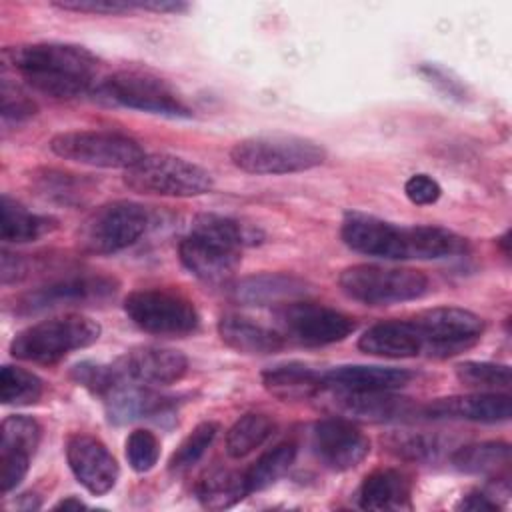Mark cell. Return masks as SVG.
<instances>
[{
    "mask_svg": "<svg viewBox=\"0 0 512 512\" xmlns=\"http://www.w3.org/2000/svg\"><path fill=\"white\" fill-rule=\"evenodd\" d=\"M324 388L348 392H392L412 380V372L394 366H338L322 374Z\"/></svg>",
    "mask_w": 512,
    "mask_h": 512,
    "instance_id": "cell-21",
    "label": "cell"
},
{
    "mask_svg": "<svg viewBox=\"0 0 512 512\" xmlns=\"http://www.w3.org/2000/svg\"><path fill=\"white\" fill-rule=\"evenodd\" d=\"M262 384L278 400L296 402L316 398L324 390V378L302 362H286L270 366L262 372Z\"/></svg>",
    "mask_w": 512,
    "mask_h": 512,
    "instance_id": "cell-25",
    "label": "cell"
},
{
    "mask_svg": "<svg viewBox=\"0 0 512 512\" xmlns=\"http://www.w3.org/2000/svg\"><path fill=\"white\" fill-rule=\"evenodd\" d=\"M458 508H462V510H496V508H498V502L492 500L490 494H484V492H480V490H474V492L466 494V496L460 500Z\"/></svg>",
    "mask_w": 512,
    "mask_h": 512,
    "instance_id": "cell-46",
    "label": "cell"
},
{
    "mask_svg": "<svg viewBox=\"0 0 512 512\" xmlns=\"http://www.w3.org/2000/svg\"><path fill=\"white\" fill-rule=\"evenodd\" d=\"M422 414L428 418H450V420H468L482 424L506 422L512 414V400L502 392H474L464 396L438 398L422 408Z\"/></svg>",
    "mask_w": 512,
    "mask_h": 512,
    "instance_id": "cell-19",
    "label": "cell"
},
{
    "mask_svg": "<svg viewBox=\"0 0 512 512\" xmlns=\"http://www.w3.org/2000/svg\"><path fill=\"white\" fill-rule=\"evenodd\" d=\"M160 456V442L150 430H134L126 438V460L134 472H148Z\"/></svg>",
    "mask_w": 512,
    "mask_h": 512,
    "instance_id": "cell-39",
    "label": "cell"
},
{
    "mask_svg": "<svg viewBox=\"0 0 512 512\" xmlns=\"http://www.w3.org/2000/svg\"><path fill=\"white\" fill-rule=\"evenodd\" d=\"M306 290L304 280L292 274H258L238 280L232 286V298L252 306L284 304L304 296Z\"/></svg>",
    "mask_w": 512,
    "mask_h": 512,
    "instance_id": "cell-26",
    "label": "cell"
},
{
    "mask_svg": "<svg viewBox=\"0 0 512 512\" xmlns=\"http://www.w3.org/2000/svg\"><path fill=\"white\" fill-rule=\"evenodd\" d=\"M50 150L56 156L78 164L122 170L132 168L146 156L138 140L110 130L60 132L50 140Z\"/></svg>",
    "mask_w": 512,
    "mask_h": 512,
    "instance_id": "cell-8",
    "label": "cell"
},
{
    "mask_svg": "<svg viewBox=\"0 0 512 512\" xmlns=\"http://www.w3.org/2000/svg\"><path fill=\"white\" fill-rule=\"evenodd\" d=\"M358 348L382 358H412L422 352L424 344L412 320H388L370 326L358 338Z\"/></svg>",
    "mask_w": 512,
    "mask_h": 512,
    "instance_id": "cell-23",
    "label": "cell"
},
{
    "mask_svg": "<svg viewBox=\"0 0 512 512\" xmlns=\"http://www.w3.org/2000/svg\"><path fill=\"white\" fill-rule=\"evenodd\" d=\"M2 60L44 96L68 100L90 90L98 58L84 46L68 42H34L2 50Z\"/></svg>",
    "mask_w": 512,
    "mask_h": 512,
    "instance_id": "cell-1",
    "label": "cell"
},
{
    "mask_svg": "<svg viewBox=\"0 0 512 512\" xmlns=\"http://www.w3.org/2000/svg\"><path fill=\"white\" fill-rule=\"evenodd\" d=\"M296 458V446L290 442L278 444L264 452L246 472H244V482L248 488V494L266 490L268 486L276 484L294 464Z\"/></svg>",
    "mask_w": 512,
    "mask_h": 512,
    "instance_id": "cell-33",
    "label": "cell"
},
{
    "mask_svg": "<svg viewBox=\"0 0 512 512\" xmlns=\"http://www.w3.org/2000/svg\"><path fill=\"white\" fill-rule=\"evenodd\" d=\"M340 236L348 248L384 260H434L454 256L458 236L440 226H398L366 212H346Z\"/></svg>",
    "mask_w": 512,
    "mask_h": 512,
    "instance_id": "cell-2",
    "label": "cell"
},
{
    "mask_svg": "<svg viewBox=\"0 0 512 512\" xmlns=\"http://www.w3.org/2000/svg\"><path fill=\"white\" fill-rule=\"evenodd\" d=\"M312 448L326 468L344 472L368 456L370 440L348 418H324L312 428Z\"/></svg>",
    "mask_w": 512,
    "mask_h": 512,
    "instance_id": "cell-14",
    "label": "cell"
},
{
    "mask_svg": "<svg viewBox=\"0 0 512 512\" xmlns=\"http://www.w3.org/2000/svg\"><path fill=\"white\" fill-rule=\"evenodd\" d=\"M124 184L140 194L190 198L212 190V174L180 156L146 154L132 168L124 170Z\"/></svg>",
    "mask_w": 512,
    "mask_h": 512,
    "instance_id": "cell-6",
    "label": "cell"
},
{
    "mask_svg": "<svg viewBox=\"0 0 512 512\" xmlns=\"http://www.w3.org/2000/svg\"><path fill=\"white\" fill-rule=\"evenodd\" d=\"M32 184L38 196L64 206L84 204L92 192V182L88 178L52 168L36 172Z\"/></svg>",
    "mask_w": 512,
    "mask_h": 512,
    "instance_id": "cell-30",
    "label": "cell"
},
{
    "mask_svg": "<svg viewBox=\"0 0 512 512\" xmlns=\"http://www.w3.org/2000/svg\"><path fill=\"white\" fill-rule=\"evenodd\" d=\"M102 400H104L108 420L116 424H124L140 418H154V416L166 414L174 406V398L152 392L150 388H144V384H136L130 380L120 382Z\"/></svg>",
    "mask_w": 512,
    "mask_h": 512,
    "instance_id": "cell-22",
    "label": "cell"
},
{
    "mask_svg": "<svg viewBox=\"0 0 512 512\" xmlns=\"http://www.w3.org/2000/svg\"><path fill=\"white\" fill-rule=\"evenodd\" d=\"M58 228V220L46 214L30 212L20 202L12 200L10 196H2V222H0V236L4 242H32L38 240L52 230Z\"/></svg>",
    "mask_w": 512,
    "mask_h": 512,
    "instance_id": "cell-28",
    "label": "cell"
},
{
    "mask_svg": "<svg viewBox=\"0 0 512 512\" xmlns=\"http://www.w3.org/2000/svg\"><path fill=\"white\" fill-rule=\"evenodd\" d=\"M66 460L74 478L94 496L110 492L120 474L116 458L90 434H74L68 438Z\"/></svg>",
    "mask_w": 512,
    "mask_h": 512,
    "instance_id": "cell-16",
    "label": "cell"
},
{
    "mask_svg": "<svg viewBox=\"0 0 512 512\" xmlns=\"http://www.w3.org/2000/svg\"><path fill=\"white\" fill-rule=\"evenodd\" d=\"M230 160L248 174H294L320 166L326 160V150L312 138L276 132L236 142Z\"/></svg>",
    "mask_w": 512,
    "mask_h": 512,
    "instance_id": "cell-3",
    "label": "cell"
},
{
    "mask_svg": "<svg viewBox=\"0 0 512 512\" xmlns=\"http://www.w3.org/2000/svg\"><path fill=\"white\" fill-rule=\"evenodd\" d=\"M456 378L478 392H500L510 388V366L496 362L468 360L456 366Z\"/></svg>",
    "mask_w": 512,
    "mask_h": 512,
    "instance_id": "cell-36",
    "label": "cell"
},
{
    "mask_svg": "<svg viewBox=\"0 0 512 512\" xmlns=\"http://www.w3.org/2000/svg\"><path fill=\"white\" fill-rule=\"evenodd\" d=\"M126 316L144 332L156 336H186L200 324L190 298L166 288H142L124 298Z\"/></svg>",
    "mask_w": 512,
    "mask_h": 512,
    "instance_id": "cell-7",
    "label": "cell"
},
{
    "mask_svg": "<svg viewBox=\"0 0 512 512\" xmlns=\"http://www.w3.org/2000/svg\"><path fill=\"white\" fill-rule=\"evenodd\" d=\"M194 232L212 236L224 244H230L234 248H244V246H254L264 240V232L254 226L240 222L230 216H220V214H198L192 224Z\"/></svg>",
    "mask_w": 512,
    "mask_h": 512,
    "instance_id": "cell-32",
    "label": "cell"
},
{
    "mask_svg": "<svg viewBox=\"0 0 512 512\" xmlns=\"http://www.w3.org/2000/svg\"><path fill=\"white\" fill-rule=\"evenodd\" d=\"M390 448L406 460H430L440 450L438 442L424 434H402L394 436Z\"/></svg>",
    "mask_w": 512,
    "mask_h": 512,
    "instance_id": "cell-41",
    "label": "cell"
},
{
    "mask_svg": "<svg viewBox=\"0 0 512 512\" xmlns=\"http://www.w3.org/2000/svg\"><path fill=\"white\" fill-rule=\"evenodd\" d=\"M102 90L112 102L124 108L170 116V118L192 116V110L186 106V102L176 94V90L168 82L146 72H136V70L114 72L104 80Z\"/></svg>",
    "mask_w": 512,
    "mask_h": 512,
    "instance_id": "cell-11",
    "label": "cell"
},
{
    "mask_svg": "<svg viewBox=\"0 0 512 512\" xmlns=\"http://www.w3.org/2000/svg\"><path fill=\"white\" fill-rule=\"evenodd\" d=\"M42 438L40 424L24 414L2 420L0 426V488L4 494L14 490L28 474L30 460Z\"/></svg>",
    "mask_w": 512,
    "mask_h": 512,
    "instance_id": "cell-15",
    "label": "cell"
},
{
    "mask_svg": "<svg viewBox=\"0 0 512 512\" xmlns=\"http://www.w3.org/2000/svg\"><path fill=\"white\" fill-rule=\"evenodd\" d=\"M52 6L86 14H126L136 10V0H54Z\"/></svg>",
    "mask_w": 512,
    "mask_h": 512,
    "instance_id": "cell-42",
    "label": "cell"
},
{
    "mask_svg": "<svg viewBox=\"0 0 512 512\" xmlns=\"http://www.w3.org/2000/svg\"><path fill=\"white\" fill-rule=\"evenodd\" d=\"M188 6L184 2H172V0H144V2H136V10H152V12H184Z\"/></svg>",
    "mask_w": 512,
    "mask_h": 512,
    "instance_id": "cell-47",
    "label": "cell"
},
{
    "mask_svg": "<svg viewBox=\"0 0 512 512\" xmlns=\"http://www.w3.org/2000/svg\"><path fill=\"white\" fill-rule=\"evenodd\" d=\"M356 498L364 510L410 508V480L400 470L380 468L362 480Z\"/></svg>",
    "mask_w": 512,
    "mask_h": 512,
    "instance_id": "cell-27",
    "label": "cell"
},
{
    "mask_svg": "<svg viewBox=\"0 0 512 512\" xmlns=\"http://www.w3.org/2000/svg\"><path fill=\"white\" fill-rule=\"evenodd\" d=\"M220 426L216 422H200L174 450V454L168 460V470L172 474H182L190 470L210 448L218 434Z\"/></svg>",
    "mask_w": 512,
    "mask_h": 512,
    "instance_id": "cell-37",
    "label": "cell"
},
{
    "mask_svg": "<svg viewBox=\"0 0 512 512\" xmlns=\"http://www.w3.org/2000/svg\"><path fill=\"white\" fill-rule=\"evenodd\" d=\"M0 112L4 122H22L36 114V104L32 98H28L26 92H22L18 86L10 84L6 78L2 80L0 88Z\"/></svg>",
    "mask_w": 512,
    "mask_h": 512,
    "instance_id": "cell-40",
    "label": "cell"
},
{
    "mask_svg": "<svg viewBox=\"0 0 512 512\" xmlns=\"http://www.w3.org/2000/svg\"><path fill=\"white\" fill-rule=\"evenodd\" d=\"M100 324L82 314H64L20 330L10 342V354L24 362L56 364L74 350L100 338Z\"/></svg>",
    "mask_w": 512,
    "mask_h": 512,
    "instance_id": "cell-4",
    "label": "cell"
},
{
    "mask_svg": "<svg viewBox=\"0 0 512 512\" xmlns=\"http://www.w3.org/2000/svg\"><path fill=\"white\" fill-rule=\"evenodd\" d=\"M218 336L228 348L240 354H274L284 346V336L278 330L240 314L220 316Z\"/></svg>",
    "mask_w": 512,
    "mask_h": 512,
    "instance_id": "cell-24",
    "label": "cell"
},
{
    "mask_svg": "<svg viewBox=\"0 0 512 512\" xmlns=\"http://www.w3.org/2000/svg\"><path fill=\"white\" fill-rule=\"evenodd\" d=\"M274 430V422L266 414H244L240 416L226 434V452L230 458H244L260 448Z\"/></svg>",
    "mask_w": 512,
    "mask_h": 512,
    "instance_id": "cell-34",
    "label": "cell"
},
{
    "mask_svg": "<svg viewBox=\"0 0 512 512\" xmlns=\"http://www.w3.org/2000/svg\"><path fill=\"white\" fill-rule=\"evenodd\" d=\"M246 496L248 488L244 482V472L214 470L196 486V498L208 510L232 508Z\"/></svg>",
    "mask_w": 512,
    "mask_h": 512,
    "instance_id": "cell-31",
    "label": "cell"
},
{
    "mask_svg": "<svg viewBox=\"0 0 512 512\" xmlns=\"http://www.w3.org/2000/svg\"><path fill=\"white\" fill-rule=\"evenodd\" d=\"M404 194H406V198L412 204L428 206V204L438 202V198L442 194V188H440V184L432 176H428V174H414V176H410L406 180Z\"/></svg>",
    "mask_w": 512,
    "mask_h": 512,
    "instance_id": "cell-44",
    "label": "cell"
},
{
    "mask_svg": "<svg viewBox=\"0 0 512 512\" xmlns=\"http://www.w3.org/2000/svg\"><path fill=\"white\" fill-rule=\"evenodd\" d=\"M28 270L26 260L20 254H10L8 250L2 252V284H14L24 278Z\"/></svg>",
    "mask_w": 512,
    "mask_h": 512,
    "instance_id": "cell-45",
    "label": "cell"
},
{
    "mask_svg": "<svg viewBox=\"0 0 512 512\" xmlns=\"http://www.w3.org/2000/svg\"><path fill=\"white\" fill-rule=\"evenodd\" d=\"M118 292V280L102 274H84L68 276L46 286H40L32 292H26L18 300L20 312H40L46 308H58L68 304H86L102 302Z\"/></svg>",
    "mask_w": 512,
    "mask_h": 512,
    "instance_id": "cell-13",
    "label": "cell"
},
{
    "mask_svg": "<svg viewBox=\"0 0 512 512\" xmlns=\"http://www.w3.org/2000/svg\"><path fill=\"white\" fill-rule=\"evenodd\" d=\"M180 262L200 280L224 282L240 264V248L224 244L212 236L190 230L178 246Z\"/></svg>",
    "mask_w": 512,
    "mask_h": 512,
    "instance_id": "cell-17",
    "label": "cell"
},
{
    "mask_svg": "<svg viewBox=\"0 0 512 512\" xmlns=\"http://www.w3.org/2000/svg\"><path fill=\"white\" fill-rule=\"evenodd\" d=\"M86 504L82 502V500H78V498H74V496H68V498H64V500H60L54 508H64V510H70V508H74V510H80V508H84Z\"/></svg>",
    "mask_w": 512,
    "mask_h": 512,
    "instance_id": "cell-48",
    "label": "cell"
},
{
    "mask_svg": "<svg viewBox=\"0 0 512 512\" xmlns=\"http://www.w3.org/2000/svg\"><path fill=\"white\" fill-rule=\"evenodd\" d=\"M418 72L430 82L434 84L438 90H442L444 94H448L450 98H456V100H466L468 96V90L464 86V82L460 78H456L450 70L438 66V64H420Z\"/></svg>",
    "mask_w": 512,
    "mask_h": 512,
    "instance_id": "cell-43",
    "label": "cell"
},
{
    "mask_svg": "<svg viewBox=\"0 0 512 512\" xmlns=\"http://www.w3.org/2000/svg\"><path fill=\"white\" fill-rule=\"evenodd\" d=\"M122 376L136 384L166 386L178 382L186 370L188 360L180 350L160 346H138L116 360Z\"/></svg>",
    "mask_w": 512,
    "mask_h": 512,
    "instance_id": "cell-18",
    "label": "cell"
},
{
    "mask_svg": "<svg viewBox=\"0 0 512 512\" xmlns=\"http://www.w3.org/2000/svg\"><path fill=\"white\" fill-rule=\"evenodd\" d=\"M70 378L100 398L110 394L120 382L126 380L116 364H98L88 360L76 364L70 370Z\"/></svg>",
    "mask_w": 512,
    "mask_h": 512,
    "instance_id": "cell-38",
    "label": "cell"
},
{
    "mask_svg": "<svg viewBox=\"0 0 512 512\" xmlns=\"http://www.w3.org/2000/svg\"><path fill=\"white\" fill-rule=\"evenodd\" d=\"M278 332L304 346H326L344 340L356 328L348 314L308 300H290L276 308Z\"/></svg>",
    "mask_w": 512,
    "mask_h": 512,
    "instance_id": "cell-10",
    "label": "cell"
},
{
    "mask_svg": "<svg viewBox=\"0 0 512 512\" xmlns=\"http://www.w3.org/2000/svg\"><path fill=\"white\" fill-rule=\"evenodd\" d=\"M148 226L140 204L116 200L90 212L76 232L78 246L88 254H114L132 246Z\"/></svg>",
    "mask_w": 512,
    "mask_h": 512,
    "instance_id": "cell-9",
    "label": "cell"
},
{
    "mask_svg": "<svg viewBox=\"0 0 512 512\" xmlns=\"http://www.w3.org/2000/svg\"><path fill=\"white\" fill-rule=\"evenodd\" d=\"M44 382L18 366L4 364L0 370V400L6 406H30L40 400Z\"/></svg>",
    "mask_w": 512,
    "mask_h": 512,
    "instance_id": "cell-35",
    "label": "cell"
},
{
    "mask_svg": "<svg viewBox=\"0 0 512 512\" xmlns=\"http://www.w3.org/2000/svg\"><path fill=\"white\" fill-rule=\"evenodd\" d=\"M342 292L368 306H388L422 298L428 292V278L414 268L380 264H354L340 272Z\"/></svg>",
    "mask_w": 512,
    "mask_h": 512,
    "instance_id": "cell-5",
    "label": "cell"
},
{
    "mask_svg": "<svg viewBox=\"0 0 512 512\" xmlns=\"http://www.w3.org/2000/svg\"><path fill=\"white\" fill-rule=\"evenodd\" d=\"M334 408L346 418L364 422H394L418 412V408L392 392H348L332 390Z\"/></svg>",
    "mask_w": 512,
    "mask_h": 512,
    "instance_id": "cell-20",
    "label": "cell"
},
{
    "mask_svg": "<svg viewBox=\"0 0 512 512\" xmlns=\"http://www.w3.org/2000/svg\"><path fill=\"white\" fill-rule=\"evenodd\" d=\"M412 322L422 336V352L440 358L464 352L484 332L482 318L458 306H440L424 310L418 316H414Z\"/></svg>",
    "mask_w": 512,
    "mask_h": 512,
    "instance_id": "cell-12",
    "label": "cell"
},
{
    "mask_svg": "<svg viewBox=\"0 0 512 512\" xmlns=\"http://www.w3.org/2000/svg\"><path fill=\"white\" fill-rule=\"evenodd\" d=\"M512 462L510 446L506 442H478L458 448L452 454V464L460 472L500 478L508 474Z\"/></svg>",
    "mask_w": 512,
    "mask_h": 512,
    "instance_id": "cell-29",
    "label": "cell"
}]
</instances>
